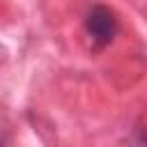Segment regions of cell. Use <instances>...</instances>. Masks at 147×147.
<instances>
[{"instance_id": "1", "label": "cell", "mask_w": 147, "mask_h": 147, "mask_svg": "<svg viewBox=\"0 0 147 147\" xmlns=\"http://www.w3.org/2000/svg\"><path fill=\"white\" fill-rule=\"evenodd\" d=\"M85 32L92 41L94 48H103L108 46L115 34H117V18L115 14L103 7V5H96L87 11V18H85Z\"/></svg>"}, {"instance_id": "2", "label": "cell", "mask_w": 147, "mask_h": 147, "mask_svg": "<svg viewBox=\"0 0 147 147\" xmlns=\"http://www.w3.org/2000/svg\"><path fill=\"white\" fill-rule=\"evenodd\" d=\"M140 142L147 147V131H142V136H140Z\"/></svg>"}]
</instances>
